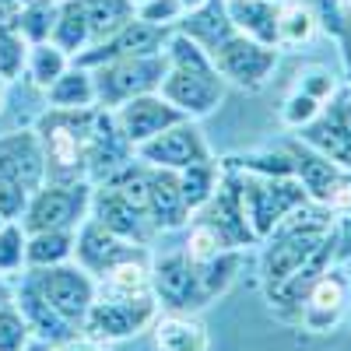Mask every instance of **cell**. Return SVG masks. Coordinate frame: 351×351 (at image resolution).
Here are the masks:
<instances>
[{
  "instance_id": "6da1fadb",
  "label": "cell",
  "mask_w": 351,
  "mask_h": 351,
  "mask_svg": "<svg viewBox=\"0 0 351 351\" xmlns=\"http://www.w3.org/2000/svg\"><path fill=\"white\" fill-rule=\"evenodd\" d=\"M165 77L158 84V95L176 106L186 120H204L225 102V77L215 71L211 56L204 53L190 36L172 32L162 46Z\"/></svg>"
},
{
  "instance_id": "7a4b0ae2",
  "label": "cell",
  "mask_w": 351,
  "mask_h": 351,
  "mask_svg": "<svg viewBox=\"0 0 351 351\" xmlns=\"http://www.w3.org/2000/svg\"><path fill=\"white\" fill-rule=\"evenodd\" d=\"M92 109H46L36 120V134L46 152V183H81L88 180L84 148Z\"/></svg>"
},
{
  "instance_id": "3957f363",
  "label": "cell",
  "mask_w": 351,
  "mask_h": 351,
  "mask_svg": "<svg viewBox=\"0 0 351 351\" xmlns=\"http://www.w3.org/2000/svg\"><path fill=\"white\" fill-rule=\"evenodd\" d=\"M232 172L239 180L243 215L256 243H263L291 211L309 200L295 176H260V172H243V169H232Z\"/></svg>"
},
{
  "instance_id": "277c9868",
  "label": "cell",
  "mask_w": 351,
  "mask_h": 351,
  "mask_svg": "<svg viewBox=\"0 0 351 351\" xmlns=\"http://www.w3.org/2000/svg\"><path fill=\"white\" fill-rule=\"evenodd\" d=\"M158 313H162V306L152 291H137V295H109V291H99L95 302L88 306V313L81 319V334L95 344L130 341L144 330H152Z\"/></svg>"
},
{
  "instance_id": "5b68a950",
  "label": "cell",
  "mask_w": 351,
  "mask_h": 351,
  "mask_svg": "<svg viewBox=\"0 0 351 351\" xmlns=\"http://www.w3.org/2000/svg\"><path fill=\"white\" fill-rule=\"evenodd\" d=\"M165 77V56H116L99 67H92V81H95V106L102 109H116L120 102L134 99V95H148L158 92V84Z\"/></svg>"
},
{
  "instance_id": "8992f818",
  "label": "cell",
  "mask_w": 351,
  "mask_h": 351,
  "mask_svg": "<svg viewBox=\"0 0 351 351\" xmlns=\"http://www.w3.org/2000/svg\"><path fill=\"white\" fill-rule=\"evenodd\" d=\"M291 162H295V180L302 183L306 197L319 208H327L334 218L351 211V169L330 162L327 155L313 152L299 137L288 144Z\"/></svg>"
},
{
  "instance_id": "52a82bcc",
  "label": "cell",
  "mask_w": 351,
  "mask_h": 351,
  "mask_svg": "<svg viewBox=\"0 0 351 351\" xmlns=\"http://www.w3.org/2000/svg\"><path fill=\"white\" fill-rule=\"evenodd\" d=\"M148 278H152V295L158 299L165 313H200L211 302V295L200 285L197 263L186 256V250L155 256Z\"/></svg>"
},
{
  "instance_id": "ba28073f",
  "label": "cell",
  "mask_w": 351,
  "mask_h": 351,
  "mask_svg": "<svg viewBox=\"0 0 351 351\" xmlns=\"http://www.w3.org/2000/svg\"><path fill=\"white\" fill-rule=\"evenodd\" d=\"M25 274H28L25 281L32 285L56 313H64L71 324L81 327L88 306L99 295V281L88 274L81 263L67 260V263H56V267H39V271H25Z\"/></svg>"
},
{
  "instance_id": "9c48e42d",
  "label": "cell",
  "mask_w": 351,
  "mask_h": 351,
  "mask_svg": "<svg viewBox=\"0 0 351 351\" xmlns=\"http://www.w3.org/2000/svg\"><path fill=\"white\" fill-rule=\"evenodd\" d=\"M88 200H92V183H43L21 215L25 232L43 228H77L88 218Z\"/></svg>"
},
{
  "instance_id": "30bf717a",
  "label": "cell",
  "mask_w": 351,
  "mask_h": 351,
  "mask_svg": "<svg viewBox=\"0 0 351 351\" xmlns=\"http://www.w3.org/2000/svg\"><path fill=\"white\" fill-rule=\"evenodd\" d=\"M281 60V49L274 46H263V43H253L246 36H228L215 53H211V64L215 71L225 77V84H239L246 92H256L271 81L274 67Z\"/></svg>"
},
{
  "instance_id": "8fae6325",
  "label": "cell",
  "mask_w": 351,
  "mask_h": 351,
  "mask_svg": "<svg viewBox=\"0 0 351 351\" xmlns=\"http://www.w3.org/2000/svg\"><path fill=\"white\" fill-rule=\"evenodd\" d=\"M134 158L141 165H155V169H186L193 162H208L211 148H208V137L200 134L197 120H180L165 127L162 134H155L152 141H144L134 148Z\"/></svg>"
},
{
  "instance_id": "7c38bea8",
  "label": "cell",
  "mask_w": 351,
  "mask_h": 351,
  "mask_svg": "<svg viewBox=\"0 0 351 351\" xmlns=\"http://www.w3.org/2000/svg\"><path fill=\"white\" fill-rule=\"evenodd\" d=\"M134 162L130 141L120 134L112 120V109L95 106L92 123H88V148H84V165H88V183H102L112 172H120L123 165Z\"/></svg>"
},
{
  "instance_id": "4fadbf2b",
  "label": "cell",
  "mask_w": 351,
  "mask_h": 351,
  "mask_svg": "<svg viewBox=\"0 0 351 351\" xmlns=\"http://www.w3.org/2000/svg\"><path fill=\"white\" fill-rule=\"evenodd\" d=\"M295 137L330 162L351 169V95H334L309 127L295 130Z\"/></svg>"
},
{
  "instance_id": "5bb4252c",
  "label": "cell",
  "mask_w": 351,
  "mask_h": 351,
  "mask_svg": "<svg viewBox=\"0 0 351 351\" xmlns=\"http://www.w3.org/2000/svg\"><path fill=\"white\" fill-rule=\"evenodd\" d=\"M141 253H148V246H137V243H127L120 236H112L109 228H102L92 218H84L74 232V263H81L95 281L109 267H116V263H123L130 256H141Z\"/></svg>"
},
{
  "instance_id": "9a60e30c",
  "label": "cell",
  "mask_w": 351,
  "mask_h": 351,
  "mask_svg": "<svg viewBox=\"0 0 351 351\" xmlns=\"http://www.w3.org/2000/svg\"><path fill=\"white\" fill-rule=\"evenodd\" d=\"M348 295H351V285L344 278L341 263H330V267L319 274L309 288V295L299 309V324L313 334H327L341 324V316L348 309Z\"/></svg>"
},
{
  "instance_id": "2e32d148",
  "label": "cell",
  "mask_w": 351,
  "mask_h": 351,
  "mask_svg": "<svg viewBox=\"0 0 351 351\" xmlns=\"http://www.w3.org/2000/svg\"><path fill=\"white\" fill-rule=\"evenodd\" d=\"M112 120H116V127H120V134L130 141V148H137V144L152 141L155 134L186 120V116L176 106H169L158 92H148V95H134V99L120 102L112 109Z\"/></svg>"
},
{
  "instance_id": "e0dca14e",
  "label": "cell",
  "mask_w": 351,
  "mask_h": 351,
  "mask_svg": "<svg viewBox=\"0 0 351 351\" xmlns=\"http://www.w3.org/2000/svg\"><path fill=\"white\" fill-rule=\"evenodd\" d=\"M0 180L36 193L46 183V152L36 130H11L0 137Z\"/></svg>"
},
{
  "instance_id": "ac0fdd59",
  "label": "cell",
  "mask_w": 351,
  "mask_h": 351,
  "mask_svg": "<svg viewBox=\"0 0 351 351\" xmlns=\"http://www.w3.org/2000/svg\"><path fill=\"white\" fill-rule=\"evenodd\" d=\"M144 208L155 225V232H176L190 225V211L183 204L180 172L144 165Z\"/></svg>"
},
{
  "instance_id": "d6986e66",
  "label": "cell",
  "mask_w": 351,
  "mask_h": 351,
  "mask_svg": "<svg viewBox=\"0 0 351 351\" xmlns=\"http://www.w3.org/2000/svg\"><path fill=\"white\" fill-rule=\"evenodd\" d=\"M14 306H18L21 316L28 319V330H32V337H39V341H49V344H56V348H64L67 341H74V337L81 334V327L71 324L64 313H56L28 281H21L18 295H14Z\"/></svg>"
},
{
  "instance_id": "ffe728a7",
  "label": "cell",
  "mask_w": 351,
  "mask_h": 351,
  "mask_svg": "<svg viewBox=\"0 0 351 351\" xmlns=\"http://www.w3.org/2000/svg\"><path fill=\"white\" fill-rule=\"evenodd\" d=\"M278 11L281 0H225V14L239 36L278 49Z\"/></svg>"
},
{
  "instance_id": "44dd1931",
  "label": "cell",
  "mask_w": 351,
  "mask_h": 351,
  "mask_svg": "<svg viewBox=\"0 0 351 351\" xmlns=\"http://www.w3.org/2000/svg\"><path fill=\"white\" fill-rule=\"evenodd\" d=\"M176 32L190 36L204 53H215L228 36H236V28H232L228 14H225V0H204L200 8L186 11L180 21H176Z\"/></svg>"
},
{
  "instance_id": "7402d4cb",
  "label": "cell",
  "mask_w": 351,
  "mask_h": 351,
  "mask_svg": "<svg viewBox=\"0 0 351 351\" xmlns=\"http://www.w3.org/2000/svg\"><path fill=\"white\" fill-rule=\"evenodd\" d=\"M152 334L158 351H211V334L197 313H158Z\"/></svg>"
},
{
  "instance_id": "603a6c76",
  "label": "cell",
  "mask_w": 351,
  "mask_h": 351,
  "mask_svg": "<svg viewBox=\"0 0 351 351\" xmlns=\"http://www.w3.org/2000/svg\"><path fill=\"white\" fill-rule=\"evenodd\" d=\"M74 232H77V228H43V232H28V239H25V271L56 267V263L74 260Z\"/></svg>"
},
{
  "instance_id": "cb8c5ba5",
  "label": "cell",
  "mask_w": 351,
  "mask_h": 351,
  "mask_svg": "<svg viewBox=\"0 0 351 351\" xmlns=\"http://www.w3.org/2000/svg\"><path fill=\"white\" fill-rule=\"evenodd\" d=\"M53 109H95V81L92 71L71 60V67L46 88Z\"/></svg>"
},
{
  "instance_id": "d4e9b609",
  "label": "cell",
  "mask_w": 351,
  "mask_h": 351,
  "mask_svg": "<svg viewBox=\"0 0 351 351\" xmlns=\"http://www.w3.org/2000/svg\"><path fill=\"white\" fill-rule=\"evenodd\" d=\"M53 46H60L71 60L92 46V32H88V18H84V8L81 0H60V14H56V25H53V36H49Z\"/></svg>"
},
{
  "instance_id": "484cf974",
  "label": "cell",
  "mask_w": 351,
  "mask_h": 351,
  "mask_svg": "<svg viewBox=\"0 0 351 351\" xmlns=\"http://www.w3.org/2000/svg\"><path fill=\"white\" fill-rule=\"evenodd\" d=\"M218 183H221V162H215V158L180 169V190H183V204H186L190 218L215 197Z\"/></svg>"
},
{
  "instance_id": "4316f807",
  "label": "cell",
  "mask_w": 351,
  "mask_h": 351,
  "mask_svg": "<svg viewBox=\"0 0 351 351\" xmlns=\"http://www.w3.org/2000/svg\"><path fill=\"white\" fill-rule=\"evenodd\" d=\"M81 8L88 18V32H92V46L116 36L134 18V0H81Z\"/></svg>"
},
{
  "instance_id": "83f0119b",
  "label": "cell",
  "mask_w": 351,
  "mask_h": 351,
  "mask_svg": "<svg viewBox=\"0 0 351 351\" xmlns=\"http://www.w3.org/2000/svg\"><path fill=\"white\" fill-rule=\"evenodd\" d=\"M67 67H71V56H67L60 46H53V43H32V46H28L25 77L32 81L39 92H46V88L60 77Z\"/></svg>"
},
{
  "instance_id": "f1b7e54d",
  "label": "cell",
  "mask_w": 351,
  "mask_h": 351,
  "mask_svg": "<svg viewBox=\"0 0 351 351\" xmlns=\"http://www.w3.org/2000/svg\"><path fill=\"white\" fill-rule=\"evenodd\" d=\"M316 36V18L302 0H288L278 11V49H299Z\"/></svg>"
},
{
  "instance_id": "f546056e",
  "label": "cell",
  "mask_w": 351,
  "mask_h": 351,
  "mask_svg": "<svg viewBox=\"0 0 351 351\" xmlns=\"http://www.w3.org/2000/svg\"><path fill=\"white\" fill-rule=\"evenodd\" d=\"M56 14H60V0H25V8H21L14 28L21 32V39L28 46H32V43H49Z\"/></svg>"
},
{
  "instance_id": "4dcf8cb0",
  "label": "cell",
  "mask_w": 351,
  "mask_h": 351,
  "mask_svg": "<svg viewBox=\"0 0 351 351\" xmlns=\"http://www.w3.org/2000/svg\"><path fill=\"white\" fill-rule=\"evenodd\" d=\"M197 263V274H200V285L204 291L211 295V302L218 295L236 285V274H239V250H225L218 256H208V260H193Z\"/></svg>"
},
{
  "instance_id": "1f68e13d",
  "label": "cell",
  "mask_w": 351,
  "mask_h": 351,
  "mask_svg": "<svg viewBox=\"0 0 351 351\" xmlns=\"http://www.w3.org/2000/svg\"><path fill=\"white\" fill-rule=\"evenodd\" d=\"M25 239H28V232L21 228V221L0 225V274L25 271Z\"/></svg>"
},
{
  "instance_id": "d6a6232c",
  "label": "cell",
  "mask_w": 351,
  "mask_h": 351,
  "mask_svg": "<svg viewBox=\"0 0 351 351\" xmlns=\"http://www.w3.org/2000/svg\"><path fill=\"white\" fill-rule=\"evenodd\" d=\"M28 43L21 39L18 28H0V81H14L25 74Z\"/></svg>"
},
{
  "instance_id": "836d02e7",
  "label": "cell",
  "mask_w": 351,
  "mask_h": 351,
  "mask_svg": "<svg viewBox=\"0 0 351 351\" xmlns=\"http://www.w3.org/2000/svg\"><path fill=\"white\" fill-rule=\"evenodd\" d=\"M324 106H327V102H319V99L299 92V88H291L288 99H285V106H281V123H285L288 130H302V127H309V123L316 120Z\"/></svg>"
},
{
  "instance_id": "e575fe53",
  "label": "cell",
  "mask_w": 351,
  "mask_h": 351,
  "mask_svg": "<svg viewBox=\"0 0 351 351\" xmlns=\"http://www.w3.org/2000/svg\"><path fill=\"white\" fill-rule=\"evenodd\" d=\"M28 341H32V330H28V319L21 316V309L11 302L0 306V351H21Z\"/></svg>"
},
{
  "instance_id": "d590c367",
  "label": "cell",
  "mask_w": 351,
  "mask_h": 351,
  "mask_svg": "<svg viewBox=\"0 0 351 351\" xmlns=\"http://www.w3.org/2000/svg\"><path fill=\"white\" fill-rule=\"evenodd\" d=\"M134 14L141 21H148V25L165 28L169 32V28H176V21L186 14V8H183V0H144V4L134 8Z\"/></svg>"
},
{
  "instance_id": "8d00e7d4",
  "label": "cell",
  "mask_w": 351,
  "mask_h": 351,
  "mask_svg": "<svg viewBox=\"0 0 351 351\" xmlns=\"http://www.w3.org/2000/svg\"><path fill=\"white\" fill-rule=\"evenodd\" d=\"M302 4L313 11L316 28H324L327 36H337V32H341V25H344L348 14H351L348 0H302Z\"/></svg>"
},
{
  "instance_id": "74e56055",
  "label": "cell",
  "mask_w": 351,
  "mask_h": 351,
  "mask_svg": "<svg viewBox=\"0 0 351 351\" xmlns=\"http://www.w3.org/2000/svg\"><path fill=\"white\" fill-rule=\"evenodd\" d=\"M295 88L299 92H306V95H313V99H319V102H330L334 95H337V77L327 71V67H306L302 74H299V81H295Z\"/></svg>"
},
{
  "instance_id": "f35d334b",
  "label": "cell",
  "mask_w": 351,
  "mask_h": 351,
  "mask_svg": "<svg viewBox=\"0 0 351 351\" xmlns=\"http://www.w3.org/2000/svg\"><path fill=\"white\" fill-rule=\"evenodd\" d=\"M28 193L25 186L11 183V180H0V218L4 221H21L25 208H28Z\"/></svg>"
},
{
  "instance_id": "ab89813d",
  "label": "cell",
  "mask_w": 351,
  "mask_h": 351,
  "mask_svg": "<svg viewBox=\"0 0 351 351\" xmlns=\"http://www.w3.org/2000/svg\"><path fill=\"white\" fill-rule=\"evenodd\" d=\"M351 256V211L337 218V228H334V263L348 260Z\"/></svg>"
},
{
  "instance_id": "60d3db41",
  "label": "cell",
  "mask_w": 351,
  "mask_h": 351,
  "mask_svg": "<svg viewBox=\"0 0 351 351\" xmlns=\"http://www.w3.org/2000/svg\"><path fill=\"white\" fill-rule=\"evenodd\" d=\"M334 39H337V53H341V67L351 77V14H348V21L341 25V32Z\"/></svg>"
},
{
  "instance_id": "b9f144b4",
  "label": "cell",
  "mask_w": 351,
  "mask_h": 351,
  "mask_svg": "<svg viewBox=\"0 0 351 351\" xmlns=\"http://www.w3.org/2000/svg\"><path fill=\"white\" fill-rule=\"evenodd\" d=\"M25 0H0V28H14Z\"/></svg>"
},
{
  "instance_id": "7bdbcfd3",
  "label": "cell",
  "mask_w": 351,
  "mask_h": 351,
  "mask_svg": "<svg viewBox=\"0 0 351 351\" xmlns=\"http://www.w3.org/2000/svg\"><path fill=\"white\" fill-rule=\"evenodd\" d=\"M60 351H99V344H95V341H88L84 334H77V337H74V341H67Z\"/></svg>"
},
{
  "instance_id": "ee69618b",
  "label": "cell",
  "mask_w": 351,
  "mask_h": 351,
  "mask_svg": "<svg viewBox=\"0 0 351 351\" xmlns=\"http://www.w3.org/2000/svg\"><path fill=\"white\" fill-rule=\"evenodd\" d=\"M21 351H60V348H56V344H49V341H39V337H32V341H28Z\"/></svg>"
},
{
  "instance_id": "f6af8a7d",
  "label": "cell",
  "mask_w": 351,
  "mask_h": 351,
  "mask_svg": "<svg viewBox=\"0 0 351 351\" xmlns=\"http://www.w3.org/2000/svg\"><path fill=\"white\" fill-rule=\"evenodd\" d=\"M14 295H11V288H8V281L4 278H0V306H4V302H11Z\"/></svg>"
},
{
  "instance_id": "bcb514c9",
  "label": "cell",
  "mask_w": 351,
  "mask_h": 351,
  "mask_svg": "<svg viewBox=\"0 0 351 351\" xmlns=\"http://www.w3.org/2000/svg\"><path fill=\"white\" fill-rule=\"evenodd\" d=\"M341 267H344V278H348V285H351V256H348V260H341Z\"/></svg>"
},
{
  "instance_id": "7dc6e473",
  "label": "cell",
  "mask_w": 351,
  "mask_h": 351,
  "mask_svg": "<svg viewBox=\"0 0 351 351\" xmlns=\"http://www.w3.org/2000/svg\"><path fill=\"white\" fill-rule=\"evenodd\" d=\"M4 92H8V81H0V106H4Z\"/></svg>"
},
{
  "instance_id": "c3c4849f",
  "label": "cell",
  "mask_w": 351,
  "mask_h": 351,
  "mask_svg": "<svg viewBox=\"0 0 351 351\" xmlns=\"http://www.w3.org/2000/svg\"><path fill=\"white\" fill-rule=\"evenodd\" d=\"M137 4H144V0H134V8H137Z\"/></svg>"
},
{
  "instance_id": "681fc988",
  "label": "cell",
  "mask_w": 351,
  "mask_h": 351,
  "mask_svg": "<svg viewBox=\"0 0 351 351\" xmlns=\"http://www.w3.org/2000/svg\"><path fill=\"white\" fill-rule=\"evenodd\" d=\"M0 225H4V218H0Z\"/></svg>"
},
{
  "instance_id": "f907efd6",
  "label": "cell",
  "mask_w": 351,
  "mask_h": 351,
  "mask_svg": "<svg viewBox=\"0 0 351 351\" xmlns=\"http://www.w3.org/2000/svg\"><path fill=\"white\" fill-rule=\"evenodd\" d=\"M348 8H351V0H348Z\"/></svg>"
}]
</instances>
